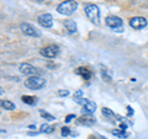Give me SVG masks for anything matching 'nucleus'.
<instances>
[{
    "instance_id": "nucleus-1",
    "label": "nucleus",
    "mask_w": 148,
    "mask_h": 139,
    "mask_svg": "<svg viewBox=\"0 0 148 139\" xmlns=\"http://www.w3.org/2000/svg\"><path fill=\"white\" fill-rule=\"evenodd\" d=\"M78 9V3L75 0H66V1L61 3L57 6V11L64 16H71L73 15L75 10Z\"/></svg>"
},
{
    "instance_id": "nucleus-2",
    "label": "nucleus",
    "mask_w": 148,
    "mask_h": 139,
    "mask_svg": "<svg viewBox=\"0 0 148 139\" xmlns=\"http://www.w3.org/2000/svg\"><path fill=\"white\" fill-rule=\"evenodd\" d=\"M84 11L86 17L90 20V22H92L95 26L100 25V10L98 6L94 5V4H88L84 7Z\"/></svg>"
},
{
    "instance_id": "nucleus-3",
    "label": "nucleus",
    "mask_w": 148,
    "mask_h": 139,
    "mask_svg": "<svg viewBox=\"0 0 148 139\" xmlns=\"http://www.w3.org/2000/svg\"><path fill=\"white\" fill-rule=\"evenodd\" d=\"M105 24L108 27H110L111 30H114L115 32H123L125 27H123V22L119 16L115 15H110L105 18Z\"/></svg>"
},
{
    "instance_id": "nucleus-4",
    "label": "nucleus",
    "mask_w": 148,
    "mask_h": 139,
    "mask_svg": "<svg viewBox=\"0 0 148 139\" xmlns=\"http://www.w3.org/2000/svg\"><path fill=\"white\" fill-rule=\"evenodd\" d=\"M45 85H46V80L38 75L30 76L29 79L25 80V86L30 90H40L42 87H45Z\"/></svg>"
},
{
    "instance_id": "nucleus-5",
    "label": "nucleus",
    "mask_w": 148,
    "mask_h": 139,
    "mask_svg": "<svg viewBox=\"0 0 148 139\" xmlns=\"http://www.w3.org/2000/svg\"><path fill=\"white\" fill-rule=\"evenodd\" d=\"M18 70H20L21 74L27 76H35L38 74V69L35 68L34 65H31L29 63H21L20 67H18Z\"/></svg>"
},
{
    "instance_id": "nucleus-6",
    "label": "nucleus",
    "mask_w": 148,
    "mask_h": 139,
    "mask_svg": "<svg viewBox=\"0 0 148 139\" xmlns=\"http://www.w3.org/2000/svg\"><path fill=\"white\" fill-rule=\"evenodd\" d=\"M58 53H59V48H58V46H56V44H49L47 47L41 49V54L46 58H54L58 55Z\"/></svg>"
},
{
    "instance_id": "nucleus-7",
    "label": "nucleus",
    "mask_w": 148,
    "mask_h": 139,
    "mask_svg": "<svg viewBox=\"0 0 148 139\" xmlns=\"http://www.w3.org/2000/svg\"><path fill=\"white\" fill-rule=\"evenodd\" d=\"M147 20L145 17H141V16H135L132 17L131 20H130V26L132 27L133 30H142L145 29V27L147 26Z\"/></svg>"
},
{
    "instance_id": "nucleus-8",
    "label": "nucleus",
    "mask_w": 148,
    "mask_h": 139,
    "mask_svg": "<svg viewBox=\"0 0 148 139\" xmlns=\"http://www.w3.org/2000/svg\"><path fill=\"white\" fill-rule=\"evenodd\" d=\"M20 30L27 36H32V37H40L41 36V32L37 30L36 27H34L30 24H21L20 25Z\"/></svg>"
},
{
    "instance_id": "nucleus-9",
    "label": "nucleus",
    "mask_w": 148,
    "mask_h": 139,
    "mask_svg": "<svg viewBox=\"0 0 148 139\" xmlns=\"http://www.w3.org/2000/svg\"><path fill=\"white\" fill-rule=\"evenodd\" d=\"M37 21L45 29H49V27L53 26V17L51 14H42V15L37 17Z\"/></svg>"
},
{
    "instance_id": "nucleus-10",
    "label": "nucleus",
    "mask_w": 148,
    "mask_h": 139,
    "mask_svg": "<svg viewBox=\"0 0 148 139\" xmlns=\"http://www.w3.org/2000/svg\"><path fill=\"white\" fill-rule=\"evenodd\" d=\"M96 111V104L92 102V101L88 100V102L83 106V110H82V113L83 114H92Z\"/></svg>"
},
{
    "instance_id": "nucleus-11",
    "label": "nucleus",
    "mask_w": 148,
    "mask_h": 139,
    "mask_svg": "<svg viewBox=\"0 0 148 139\" xmlns=\"http://www.w3.org/2000/svg\"><path fill=\"white\" fill-rule=\"evenodd\" d=\"M78 123L84 124V126H91L95 123V118L92 117V114H83V117L78 119Z\"/></svg>"
},
{
    "instance_id": "nucleus-12",
    "label": "nucleus",
    "mask_w": 148,
    "mask_h": 139,
    "mask_svg": "<svg viewBox=\"0 0 148 139\" xmlns=\"http://www.w3.org/2000/svg\"><path fill=\"white\" fill-rule=\"evenodd\" d=\"M64 27H66V30L68 31V33H71V35L77 33V24H75V21H73V20L64 21Z\"/></svg>"
},
{
    "instance_id": "nucleus-13",
    "label": "nucleus",
    "mask_w": 148,
    "mask_h": 139,
    "mask_svg": "<svg viewBox=\"0 0 148 139\" xmlns=\"http://www.w3.org/2000/svg\"><path fill=\"white\" fill-rule=\"evenodd\" d=\"M77 74L82 75L83 78L85 79V80H89V79L91 78V73L88 70V69H85V68H78L77 69Z\"/></svg>"
},
{
    "instance_id": "nucleus-14",
    "label": "nucleus",
    "mask_w": 148,
    "mask_h": 139,
    "mask_svg": "<svg viewBox=\"0 0 148 139\" xmlns=\"http://www.w3.org/2000/svg\"><path fill=\"white\" fill-rule=\"evenodd\" d=\"M1 107L4 110L12 111V110H15V104L11 102V101H8V100H3L1 101Z\"/></svg>"
},
{
    "instance_id": "nucleus-15",
    "label": "nucleus",
    "mask_w": 148,
    "mask_h": 139,
    "mask_svg": "<svg viewBox=\"0 0 148 139\" xmlns=\"http://www.w3.org/2000/svg\"><path fill=\"white\" fill-rule=\"evenodd\" d=\"M54 131V127H52V126H49V124H47V123H43L42 126L40 127V133H52Z\"/></svg>"
},
{
    "instance_id": "nucleus-16",
    "label": "nucleus",
    "mask_w": 148,
    "mask_h": 139,
    "mask_svg": "<svg viewBox=\"0 0 148 139\" xmlns=\"http://www.w3.org/2000/svg\"><path fill=\"white\" fill-rule=\"evenodd\" d=\"M21 100L24 101L25 104H29V105H36V102H37V99L36 97H32V96H22Z\"/></svg>"
},
{
    "instance_id": "nucleus-17",
    "label": "nucleus",
    "mask_w": 148,
    "mask_h": 139,
    "mask_svg": "<svg viewBox=\"0 0 148 139\" xmlns=\"http://www.w3.org/2000/svg\"><path fill=\"white\" fill-rule=\"evenodd\" d=\"M101 113H103V116H105V117H108V118H114L115 117V113L110 108H108V107H103V108H101Z\"/></svg>"
},
{
    "instance_id": "nucleus-18",
    "label": "nucleus",
    "mask_w": 148,
    "mask_h": 139,
    "mask_svg": "<svg viewBox=\"0 0 148 139\" xmlns=\"http://www.w3.org/2000/svg\"><path fill=\"white\" fill-rule=\"evenodd\" d=\"M112 134H114V136H116V137H119V138H126V137H128V134L125 133V131H122V129H114Z\"/></svg>"
},
{
    "instance_id": "nucleus-19",
    "label": "nucleus",
    "mask_w": 148,
    "mask_h": 139,
    "mask_svg": "<svg viewBox=\"0 0 148 139\" xmlns=\"http://www.w3.org/2000/svg\"><path fill=\"white\" fill-rule=\"evenodd\" d=\"M40 114L42 116L43 118L47 119V121H54V117H53V116H52V114H49V113H47V112H45L43 110H41V111H40Z\"/></svg>"
},
{
    "instance_id": "nucleus-20",
    "label": "nucleus",
    "mask_w": 148,
    "mask_h": 139,
    "mask_svg": "<svg viewBox=\"0 0 148 139\" xmlns=\"http://www.w3.org/2000/svg\"><path fill=\"white\" fill-rule=\"evenodd\" d=\"M74 102H77L78 105L84 106L88 102V99H84V97H74Z\"/></svg>"
},
{
    "instance_id": "nucleus-21",
    "label": "nucleus",
    "mask_w": 148,
    "mask_h": 139,
    "mask_svg": "<svg viewBox=\"0 0 148 139\" xmlns=\"http://www.w3.org/2000/svg\"><path fill=\"white\" fill-rule=\"evenodd\" d=\"M61 134H62L63 137H67V136H69V134H71V129H69L68 127H63L62 131H61Z\"/></svg>"
},
{
    "instance_id": "nucleus-22",
    "label": "nucleus",
    "mask_w": 148,
    "mask_h": 139,
    "mask_svg": "<svg viewBox=\"0 0 148 139\" xmlns=\"http://www.w3.org/2000/svg\"><path fill=\"white\" fill-rule=\"evenodd\" d=\"M74 118H75V114H74V113H72V114H68L67 117H66V122H67V123H69V122H71L72 119H74Z\"/></svg>"
},
{
    "instance_id": "nucleus-23",
    "label": "nucleus",
    "mask_w": 148,
    "mask_h": 139,
    "mask_svg": "<svg viewBox=\"0 0 148 139\" xmlns=\"http://www.w3.org/2000/svg\"><path fill=\"white\" fill-rule=\"evenodd\" d=\"M58 95L59 96H68L69 95V91L68 90H59L58 91Z\"/></svg>"
},
{
    "instance_id": "nucleus-24",
    "label": "nucleus",
    "mask_w": 148,
    "mask_h": 139,
    "mask_svg": "<svg viewBox=\"0 0 148 139\" xmlns=\"http://www.w3.org/2000/svg\"><path fill=\"white\" fill-rule=\"evenodd\" d=\"M82 96H83V91L82 90H78V91L74 92V97H82Z\"/></svg>"
},
{
    "instance_id": "nucleus-25",
    "label": "nucleus",
    "mask_w": 148,
    "mask_h": 139,
    "mask_svg": "<svg viewBox=\"0 0 148 139\" xmlns=\"http://www.w3.org/2000/svg\"><path fill=\"white\" fill-rule=\"evenodd\" d=\"M127 110H128V116H132V114H133V111H132V108L130 107V106H127Z\"/></svg>"
},
{
    "instance_id": "nucleus-26",
    "label": "nucleus",
    "mask_w": 148,
    "mask_h": 139,
    "mask_svg": "<svg viewBox=\"0 0 148 139\" xmlns=\"http://www.w3.org/2000/svg\"><path fill=\"white\" fill-rule=\"evenodd\" d=\"M29 128L30 129H36V126H35V124H31V126H29Z\"/></svg>"
},
{
    "instance_id": "nucleus-27",
    "label": "nucleus",
    "mask_w": 148,
    "mask_h": 139,
    "mask_svg": "<svg viewBox=\"0 0 148 139\" xmlns=\"http://www.w3.org/2000/svg\"><path fill=\"white\" fill-rule=\"evenodd\" d=\"M36 1H38V3H43V1H47V0H36Z\"/></svg>"
},
{
    "instance_id": "nucleus-28",
    "label": "nucleus",
    "mask_w": 148,
    "mask_h": 139,
    "mask_svg": "<svg viewBox=\"0 0 148 139\" xmlns=\"http://www.w3.org/2000/svg\"><path fill=\"white\" fill-rule=\"evenodd\" d=\"M99 138H100V139H106L105 137H99Z\"/></svg>"
}]
</instances>
